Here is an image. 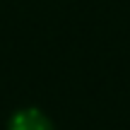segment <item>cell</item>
Here are the masks:
<instances>
[{
    "label": "cell",
    "mask_w": 130,
    "mask_h": 130,
    "mask_svg": "<svg viewBox=\"0 0 130 130\" xmlns=\"http://www.w3.org/2000/svg\"><path fill=\"white\" fill-rule=\"evenodd\" d=\"M7 130H53V123L39 108H22L10 118Z\"/></svg>",
    "instance_id": "1"
}]
</instances>
